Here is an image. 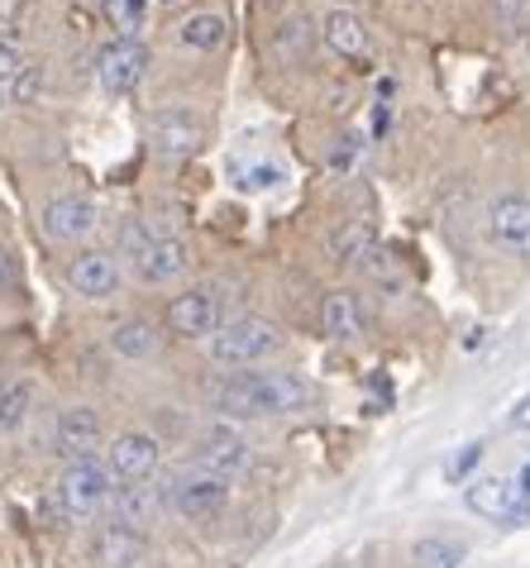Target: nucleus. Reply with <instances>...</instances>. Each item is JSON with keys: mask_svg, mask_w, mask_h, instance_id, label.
<instances>
[{"mask_svg": "<svg viewBox=\"0 0 530 568\" xmlns=\"http://www.w3.org/2000/svg\"><path fill=\"white\" fill-rule=\"evenodd\" d=\"M167 329L182 339H211L215 329H221V302H215V292L196 287V292L173 296V306H167Z\"/></svg>", "mask_w": 530, "mask_h": 568, "instance_id": "obj_8", "label": "nucleus"}, {"mask_svg": "<svg viewBox=\"0 0 530 568\" xmlns=\"http://www.w3.org/2000/svg\"><path fill=\"white\" fill-rule=\"evenodd\" d=\"M72 287L82 296H111L120 287V263L111 254H101V248H91L72 263Z\"/></svg>", "mask_w": 530, "mask_h": 568, "instance_id": "obj_17", "label": "nucleus"}, {"mask_svg": "<svg viewBox=\"0 0 530 568\" xmlns=\"http://www.w3.org/2000/svg\"><path fill=\"white\" fill-rule=\"evenodd\" d=\"M29 412H34V383H29V377L0 387V430H20Z\"/></svg>", "mask_w": 530, "mask_h": 568, "instance_id": "obj_22", "label": "nucleus"}, {"mask_svg": "<svg viewBox=\"0 0 530 568\" xmlns=\"http://www.w3.org/2000/svg\"><path fill=\"white\" fill-rule=\"evenodd\" d=\"M310 402V387L292 373H235L211 387V406L225 416H287Z\"/></svg>", "mask_w": 530, "mask_h": 568, "instance_id": "obj_1", "label": "nucleus"}, {"mask_svg": "<svg viewBox=\"0 0 530 568\" xmlns=\"http://www.w3.org/2000/svg\"><path fill=\"white\" fill-rule=\"evenodd\" d=\"M497 20H502V29H526L530 20V0H492Z\"/></svg>", "mask_w": 530, "mask_h": 568, "instance_id": "obj_29", "label": "nucleus"}, {"mask_svg": "<svg viewBox=\"0 0 530 568\" xmlns=\"http://www.w3.org/2000/svg\"><path fill=\"white\" fill-rule=\"evenodd\" d=\"M91 559H96L101 568H139L149 559V540L130 526H101L96 535H91Z\"/></svg>", "mask_w": 530, "mask_h": 568, "instance_id": "obj_11", "label": "nucleus"}, {"mask_svg": "<svg viewBox=\"0 0 530 568\" xmlns=\"http://www.w3.org/2000/svg\"><path fill=\"white\" fill-rule=\"evenodd\" d=\"M277 344H283V335H277L273 321H258V315H239V321L221 325L211 335V358L215 363H230V368H239V363H258L268 358Z\"/></svg>", "mask_w": 530, "mask_h": 568, "instance_id": "obj_3", "label": "nucleus"}, {"mask_svg": "<svg viewBox=\"0 0 530 568\" xmlns=\"http://www.w3.org/2000/svg\"><path fill=\"white\" fill-rule=\"evenodd\" d=\"M320 325L330 339H354V335H364V311H358L349 292H330L320 306Z\"/></svg>", "mask_w": 530, "mask_h": 568, "instance_id": "obj_18", "label": "nucleus"}, {"mask_svg": "<svg viewBox=\"0 0 530 568\" xmlns=\"http://www.w3.org/2000/svg\"><path fill=\"white\" fill-rule=\"evenodd\" d=\"M325 43L339 53V58H364L368 53V29L358 14L349 10H335L330 20H325Z\"/></svg>", "mask_w": 530, "mask_h": 568, "instance_id": "obj_19", "label": "nucleus"}, {"mask_svg": "<svg viewBox=\"0 0 530 568\" xmlns=\"http://www.w3.org/2000/svg\"><path fill=\"white\" fill-rule=\"evenodd\" d=\"M43 230L62 244H77L96 230V211H91V201H82V196H58V201H49V211H43Z\"/></svg>", "mask_w": 530, "mask_h": 568, "instance_id": "obj_14", "label": "nucleus"}, {"mask_svg": "<svg viewBox=\"0 0 530 568\" xmlns=\"http://www.w3.org/2000/svg\"><path fill=\"white\" fill-rule=\"evenodd\" d=\"M463 501H469L478 516L497 520V526H521V520L530 516V501L517 493V483H507V478H478V483H469Z\"/></svg>", "mask_w": 530, "mask_h": 568, "instance_id": "obj_7", "label": "nucleus"}, {"mask_svg": "<svg viewBox=\"0 0 530 568\" xmlns=\"http://www.w3.org/2000/svg\"><path fill=\"white\" fill-rule=\"evenodd\" d=\"M416 568H459L463 564V545L459 540H440V535H426V540L411 545Z\"/></svg>", "mask_w": 530, "mask_h": 568, "instance_id": "obj_23", "label": "nucleus"}, {"mask_svg": "<svg viewBox=\"0 0 530 568\" xmlns=\"http://www.w3.org/2000/svg\"><path fill=\"white\" fill-rule=\"evenodd\" d=\"M111 493H115L111 468L96 459H72L58 478V501L68 516H91V511L111 507Z\"/></svg>", "mask_w": 530, "mask_h": 568, "instance_id": "obj_4", "label": "nucleus"}, {"mask_svg": "<svg viewBox=\"0 0 530 568\" xmlns=\"http://www.w3.org/2000/svg\"><path fill=\"white\" fill-rule=\"evenodd\" d=\"M111 511H115V526H130V530H139L144 535L153 520H159V511H163V497L153 493V487H115L111 493Z\"/></svg>", "mask_w": 530, "mask_h": 568, "instance_id": "obj_16", "label": "nucleus"}, {"mask_svg": "<svg viewBox=\"0 0 530 568\" xmlns=\"http://www.w3.org/2000/svg\"><path fill=\"white\" fill-rule=\"evenodd\" d=\"M235 178H239V186L244 192H263V186H273V182H283V172H277L273 163H235Z\"/></svg>", "mask_w": 530, "mask_h": 568, "instance_id": "obj_27", "label": "nucleus"}, {"mask_svg": "<svg viewBox=\"0 0 530 568\" xmlns=\"http://www.w3.org/2000/svg\"><path fill=\"white\" fill-rule=\"evenodd\" d=\"M101 445V416L91 406H68L58 416V449L72 459H91V449Z\"/></svg>", "mask_w": 530, "mask_h": 568, "instance_id": "obj_15", "label": "nucleus"}, {"mask_svg": "<svg viewBox=\"0 0 530 568\" xmlns=\"http://www.w3.org/2000/svg\"><path fill=\"white\" fill-rule=\"evenodd\" d=\"M488 230H492L497 248H507V254H517V258H530V201L526 196L492 201Z\"/></svg>", "mask_w": 530, "mask_h": 568, "instance_id": "obj_10", "label": "nucleus"}, {"mask_svg": "<svg viewBox=\"0 0 530 568\" xmlns=\"http://www.w3.org/2000/svg\"><path fill=\"white\" fill-rule=\"evenodd\" d=\"M163 6H177V0H163Z\"/></svg>", "mask_w": 530, "mask_h": 568, "instance_id": "obj_35", "label": "nucleus"}, {"mask_svg": "<svg viewBox=\"0 0 530 568\" xmlns=\"http://www.w3.org/2000/svg\"><path fill=\"white\" fill-rule=\"evenodd\" d=\"M517 493H521V497H526V501H530V464H526V468H521V478H517Z\"/></svg>", "mask_w": 530, "mask_h": 568, "instance_id": "obj_32", "label": "nucleus"}, {"mask_svg": "<svg viewBox=\"0 0 530 568\" xmlns=\"http://www.w3.org/2000/svg\"><path fill=\"white\" fill-rule=\"evenodd\" d=\"M182 43L186 49H201V53H215L225 43V20L221 14H192L182 24Z\"/></svg>", "mask_w": 530, "mask_h": 568, "instance_id": "obj_24", "label": "nucleus"}, {"mask_svg": "<svg viewBox=\"0 0 530 568\" xmlns=\"http://www.w3.org/2000/svg\"><path fill=\"white\" fill-rule=\"evenodd\" d=\"M144 68H149V53L139 39H115L96 53V77L111 97H130V91L144 82Z\"/></svg>", "mask_w": 530, "mask_h": 568, "instance_id": "obj_6", "label": "nucleus"}, {"mask_svg": "<svg viewBox=\"0 0 530 568\" xmlns=\"http://www.w3.org/2000/svg\"><path fill=\"white\" fill-rule=\"evenodd\" d=\"M330 254L339 263H364L373 254V225L368 220H349V225H339L330 234Z\"/></svg>", "mask_w": 530, "mask_h": 568, "instance_id": "obj_21", "label": "nucleus"}, {"mask_svg": "<svg viewBox=\"0 0 530 568\" xmlns=\"http://www.w3.org/2000/svg\"><path fill=\"white\" fill-rule=\"evenodd\" d=\"M124 254L134 258V273L144 282H173L186 273V244L144 225H124Z\"/></svg>", "mask_w": 530, "mask_h": 568, "instance_id": "obj_2", "label": "nucleus"}, {"mask_svg": "<svg viewBox=\"0 0 530 568\" xmlns=\"http://www.w3.org/2000/svg\"><path fill=\"white\" fill-rule=\"evenodd\" d=\"M310 43H316V34H310V20L306 14H292V20L277 29V53H283L287 62H302L310 53Z\"/></svg>", "mask_w": 530, "mask_h": 568, "instance_id": "obj_25", "label": "nucleus"}, {"mask_svg": "<svg viewBox=\"0 0 530 568\" xmlns=\"http://www.w3.org/2000/svg\"><path fill=\"white\" fill-rule=\"evenodd\" d=\"M144 10H149V0H105V20L115 24L120 39H134L144 29Z\"/></svg>", "mask_w": 530, "mask_h": 568, "instance_id": "obj_26", "label": "nucleus"}, {"mask_svg": "<svg viewBox=\"0 0 530 568\" xmlns=\"http://www.w3.org/2000/svg\"><path fill=\"white\" fill-rule=\"evenodd\" d=\"M105 468H111L115 478H130V483L149 478V473L159 468V439L144 435V430H124V435H115L111 454H105Z\"/></svg>", "mask_w": 530, "mask_h": 568, "instance_id": "obj_12", "label": "nucleus"}, {"mask_svg": "<svg viewBox=\"0 0 530 568\" xmlns=\"http://www.w3.org/2000/svg\"><path fill=\"white\" fill-rule=\"evenodd\" d=\"M24 72V58H20V49H14L10 39H0V82H14V77Z\"/></svg>", "mask_w": 530, "mask_h": 568, "instance_id": "obj_30", "label": "nucleus"}, {"mask_svg": "<svg viewBox=\"0 0 530 568\" xmlns=\"http://www.w3.org/2000/svg\"><path fill=\"white\" fill-rule=\"evenodd\" d=\"M10 267H14V263H10V248H6V244H0V282H6V277H10Z\"/></svg>", "mask_w": 530, "mask_h": 568, "instance_id": "obj_33", "label": "nucleus"}, {"mask_svg": "<svg viewBox=\"0 0 530 568\" xmlns=\"http://www.w3.org/2000/svg\"><path fill=\"white\" fill-rule=\"evenodd\" d=\"M192 468H201V473H211V478L230 483V478H239V473L248 468V445H244L239 435H230V430H215V435H206V445L196 449Z\"/></svg>", "mask_w": 530, "mask_h": 568, "instance_id": "obj_13", "label": "nucleus"}, {"mask_svg": "<svg viewBox=\"0 0 530 568\" xmlns=\"http://www.w3.org/2000/svg\"><path fill=\"white\" fill-rule=\"evenodd\" d=\"M521 49H526V58H530V34H526V43H521Z\"/></svg>", "mask_w": 530, "mask_h": 568, "instance_id": "obj_34", "label": "nucleus"}, {"mask_svg": "<svg viewBox=\"0 0 530 568\" xmlns=\"http://www.w3.org/2000/svg\"><path fill=\"white\" fill-rule=\"evenodd\" d=\"M478 459H482V445H463L455 459L445 464V478H449V483H463V478H469V473L478 468Z\"/></svg>", "mask_w": 530, "mask_h": 568, "instance_id": "obj_28", "label": "nucleus"}, {"mask_svg": "<svg viewBox=\"0 0 530 568\" xmlns=\"http://www.w3.org/2000/svg\"><path fill=\"white\" fill-rule=\"evenodd\" d=\"M149 144H153V153L186 158L206 144V130H201V120H192L186 110H159V115L149 120Z\"/></svg>", "mask_w": 530, "mask_h": 568, "instance_id": "obj_9", "label": "nucleus"}, {"mask_svg": "<svg viewBox=\"0 0 530 568\" xmlns=\"http://www.w3.org/2000/svg\"><path fill=\"white\" fill-rule=\"evenodd\" d=\"M111 349L124 358H149L159 349V329H153V321H120L111 329Z\"/></svg>", "mask_w": 530, "mask_h": 568, "instance_id": "obj_20", "label": "nucleus"}, {"mask_svg": "<svg viewBox=\"0 0 530 568\" xmlns=\"http://www.w3.org/2000/svg\"><path fill=\"white\" fill-rule=\"evenodd\" d=\"M167 501L182 511V516H192V520H211V516H221L225 511V501H230V483L221 478H211V473H201V468H182L167 478Z\"/></svg>", "mask_w": 530, "mask_h": 568, "instance_id": "obj_5", "label": "nucleus"}, {"mask_svg": "<svg viewBox=\"0 0 530 568\" xmlns=\"http://www.w3.org/2000/svg\"><path fill=\"white\" fill-rule=\"evenodd\" d=\"M511 430H530V397L517 402V412H511Z\"/></svg>", "mask_w": 530, "mask_h": 568, "instance_id": "obj_31", "label": "nucleus"}]
</instances>
